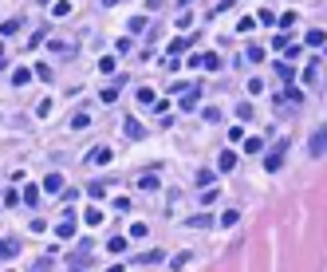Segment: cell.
<instances>
[{
    "instance_id": "cell-1",
    "label": "cell",
    "mask_w": 327,
    "mask_h": 272,
    "mask_svg": "<svg viewBox=\"0 0 327 272\" xmlns=\"http://www.w3.org/2000/svg\"><path fill=\"white\" fill-rule=\"evenodd\" d=\"M284 150H288V138H280V142H276L272 150H268V158H264V166H268V170H280V166H284Z\"/></svg>"
},
{
    "instance_id": "cell-2",
    "label": "cell",
    "mask_w": 327,
    "mask_h": 272,
    "mask_svg": "<svg viewBox=\"0 0 327 272\" xmlns=\"http://www.w3.org/2000/svg\"><path fill=\"white\" fill-rule=\"evenodd\" d=\"M197 103H201V87H197V83H189V87L181 91V110H193Z\"/></svg>"
},
{
    "instance_id": "cell-3",
    "label": "cell",
    "mask_w": 327,
    "mask_h": 272,
    "mask_svg": "<svg viewBox=\"0 0 327 272\" xmlns=\"http://www.w3.org/2000/svg\"><path fill=\"white\" fill-rule=\"evenodd\" d=\"M55 237H59V241H71V237H75V213H71V209H67V217L55 225Z\"/></svg>"
},
{
    "instance_id": "cell-4",
    "label": "cell",
    "mask_w": 327,
    "mask_h": 272,
    "mask_svg": "<svg viewBox=\"0 0 327 272\" xmlns=\"http://www.w3.org/2000/svg\"><path fill=\"white\" fill-rule=\"evenodd\" d=\"M308 150H312V158H324V150H327V130L320 126L316 134H312V142H308Z\"/></svg>"
},
{
    "instance_id": "cell-5",
    "label": "cell",
    "mask_w": 327,
    "mask_h": 272,
    "mask_svg": "<svg viewBox=\"0 0 327 272\" xmlns=\"http://www.w3.org/2000/svg\"><path fill=\"white\" fill-rule=\"evenodd\" d=\"M48 52L59 55V59H71V55H75V44H67V40H48Z\"/></svg>"
},
{
    "instance_id": "cell-6",
    "label": "cell",
    "mask_w": 327,
    "mask_h": 272,
    "mask_svg": "<svg viewBox=\"0 0 327 272\" xmlns=\"http://www.w3.org/2000/svg\"><path fill=\"white\" fill-rule=\"evenodd\" d=\"M87 257H91V241H79V245H75V253H71L67 261H71V269H79Z\"/></svg>"
},
{
    "instance_id": "cell-7",
    "label": "cell",
    "mask_w": 327,
    "mask_h": 272,
    "mask_svg": "<svg viewBox=\"0 0 327 272\" xmlns=\"http://www.w3.org/2000/svg\"><path fill=\"white\" fill-rule=\"evenodd\" d=\"M122 134H126V138H134V142H138V138H142V134H146V130H142V122H138V118H126V122H122Z\"/></svg>"
},
{
    "instance_id": "cell-8",
    "label": "cell",
    "mask_w": 327,
    "mask_h": 272,
    "mask_svg": "<svg viewBox=\"0 0 327 272\" xmlns=\"http://www.w3.org/2000/svg\"><path fill=\"white\" fill-rule=\"evenodd\" d=\"M320 63H324V59L316 55V59H312V63L304 67V75H300V79H304V83H316V79H320Z\"/></svg>"
},
{
    "instance_id": "cell-9",
    "label": "cell",
    "mask_w": 327,
    "mask_h": 272,
    "mask_svg": "<svg viewBox=\"0 0 327 272\" xmlns=\"http://www.w3.org/2000/svg\"><path fill=\"white\" fill-rule=\"evenodd\" d=\"M213 181H217V174H213V170H197V178H193V185H197V189H209Z\"/></svg>"
},
{
    "instance_id": "cell-10",
    "label": "cell",
    "mask_w": 327,
    "mask_h": 272,
    "mask_svg": "<svg viewBox=\"0 0 327 272\" xmlns=\"http://www.w3.org/2000/svg\"><path fill=\"white\" fill-rule=\"evenodd\" d=\"M44 189L48 193H63V174H48L44 178Z\"/></svg>"
},
{
    "instance_id": "cell-11",
    "label": "cell",
    "mask_w": 327,
    "mask_h": 272,
    "mask_svg": "<svg viewBox=\"0 0 327 272\" xmlns=\"http://www.w3.org/2000/svg\"><path fill=\"white\" fill-rule=\"evenodd\" d=\"M87 162H91V166H107V162H110V150H107V146L91 150V154H87Z\"/></svg>"
},
{
    "instance_id": "cell-12",
    "label": "cell",
    "mask_w": 327,
    "mask_h": 272,
    "mask_svg": "<svg viewBox=\"0 0 327 272\" xmlns=\"http://www.w3.org/2000/svg\"><path fill=\"white\" fill-rule=\"evenodd\" d=\"M233 166H237V154H233V150H221V158H217V170H221V174H229Z\"/></svg>"
},
{
    "instance_id": "cell-13",
    "label": "cell",
    "mask_w": 327,
    "mask_h": 272,
    "mask_svg": "<svg viewBox=\"0 0 327 272\" xmlns=\"http://www.w3.org/2000/svg\"><path fill=\"white\" fill-rule=\"evenodd\" d=\"M28 83H32V71L28 67H16L12 71V87H28Z\"/></svg>"
},
{
    "instance_id": "cell-14",
    "label": "cell",
    "mask_w": 327,
    "mask_h": 272,
    "mask_svg": "<svg viewBox=\"0 0 327 272\" xmlns=\"http://www.w3.org/2000/svg\"><path fill=\"white\" fill-rule=\"evenodd\" d=\"M20 253V241H0V261H12Z\"/></svg>"
},
{
    "instance_id": "cell-15",
    "label": "cell",
    "mask_w": 327,
    "mask_h": 272,
    "mask_svg": "<svg viewBox=\"0 0 327 272\" xmlns=\"http://www.w3.org/2000/svg\"><path fill=\"white\" fill-rule=\"evenodd\" d=\"M154 118H158V122H162V126H169V122H173V118H169V103H154Z\"/></svg>"
},
{
    "instance_id": "cell-16",
    "label": "cell",
    "mask_w": 327,
    "mask_h": 272,
    "mask_svg": "<svg viewBox=\"0 0 327 272\" xmlns=\"http://www.w3.org/2000/svg\"><path fill=\"white\" fill-rule=\"evenodd\" d=\"M324 44H327L324 28H312V32H308V48H324Z\"/></svg>"
},
{
    "instance_id": "cell-17",
    "label": "cell",
    "mask_w": 327,
    "mask_h": 272,
    "mask_svg": "<svg viewBox=\"0 0 327 272\" xmlns=\"http://www.w3.org/2000/svg\"><path fill=\"white\" fill-rule=\"evenodd\" d=\"M185 225H189V229H209V225H213V217H209V213H197V217H189Z\"/></svg>"
},
{
    "instance_id": "cell-18",
    "label": "cell",
    "mask_w": 327,
    "mask_h": 272,
    "mask_svg": "<svg viewBox=\"0 0 327 272\" xmlns=\"http://www.w3.org/2000/svg\"><path fill=\"white\" fill-rule=\"evenodd\" d=\"M280 103H292V107H300V103H304V95H300V91H292V87H284Z\"/></svg>"
},
{
    "instance_id": "cell-19",
    "label": "cell",
    "mask_w": 327,
    "mask_h": 272,
    "mask_svg": "<svg viewBox=\"0 0 327 272\" xmlns=\"http://www.w3.org/2000/svg\"><path fill=\"white\" fill-rule=\"evenodd\" d=\"M40 193H44L40 185H24V201H28V205H40Z\"/></svg>"
},
{
    "instance_id": "cell-20",
    "label": "cell",
    "mask_w": 327,
    "mask_h": 272,
    "mask_svg": "<svg viewBox=\"0 0 327 272\" xmlns=\"http://www.w3.org/2000/svg\"><path fill=\"white\" fill-rule=\"evenodd\" d=\"M107 249L114 253V257H122V253H126V237H110V241H107Z\"/></svg>"
},
{
    "instance_id": "cell-21",
    "label": "cell",
    "mask_w": 327,
    "mask_h": 272,
    "mask_svg": "<svg viewBox=\"0 0 327 272\" xmlns=\"http://www.w3.org/2000/svg\"><path fill=\"white\" fill-rule=\"evenodd\" d=\"M276 75H280V79H288V83H292V79H296V71H292V63H284V59H280V63H276Z\"/></svg>"
},
{
    "instance_id": "cell-22",
    "label": "cell",
    "mask_w": 327,
    "mask_h": 272,
    "mask_svg": "<svg viewBox=\"0 0 327 272\" xmlns=\"http://www.w3.org/2000/svg\"><path fill=\"white\" fill-rule=\"evenodd\" d=\"M201 67H209V71H217V67H221V55H217V52L201 55Z\"/></svg>"
},
{
    "instance_id": "cell-23",
    "label": "cell",
    "mask_w": 327,
    "mask_h": 272,
    "mask_svg": "<svg viewBox=\"0 0 327 272\" xmlns=\"http://www.w3.org/2000/svg\"><path fill=\"white\" fill-rule=\"evenodd\" d=\"M237 221H241V213H237V209H229V213H221V229H229V225H237Z\"/></svg>"
},
{
    "instance_id": "cell-24",
    "label": "cell",
    "mask_w": 327,
    "mask_h": 272,
    "mask_svg": "<svg viewBox=\"0 0 327 272\" xmlns=\"http://www.w3.org/2000/svg\"><path fill=\"white\" fill-rule=\"evenodd\" d=\"M87 126H91V114H75L71 118V130H87Z\"/></svg>"
},
{
    "instance_id": "cell-25",
    "label": "cell",
    "mask_w": 327,
    "mask_h": 272,
    "mask_svg": "<svg viewBox=\"0 0 327 272\" xmlns=\"http://www.w3.org/2000/svg\"><path fill=\"white\" fill-rule=\"evenodd\" d=\"M189 261H193V253H177V257H173V261H169V269H185V265H189Z\"/></svg>"
},
{
    "instance_id": "cell-26",
    "label": "cell",
    "mask_w": 327,
    "mask_h": 272,
    "mask_svg": "<svg viewBox=\"0 0 327 272\" xmlns=\"http://www.w3.org/2000/svg\"><path fill=\"white\" fill-rule=\"evenodd\" d=\"M169 52H173V55L189 52V40H185V36H177V40H173V44H169Z\"/></svg>"
},
{
    "instance_id": "cell-27",
    "label": "cell",
    "mask_w": 327,
    "mask_h": 272,
    "mask_svg": "<svg viewBox=\"0 0 327 272\" xmlns=\"http://www.w3.org/2000/svg\"><path fill=\"white\" fill-rule=\"evenodd\" d=\"M300 55H304V48H296V44H288V48H284V63H292V59H300Z\"/></svg>"
},
{
    "instance_id": "cell-28",
    "label": "cell",
    "mask_w": 327,
    "mask_h": 272,
    "mask_svg": "<svg viewBox=\"0 0 327 272\" xmlns=\"http://www.w3.org/2000/svg\"><path fill=\"white\" fill-rule=\"evenodd\" d=\"M276 24H280V28H284V36H288V28H292V24H296V12H284V16H280V20H276Z\"/></svg>"
},
{
    "instance_id": "cell-29",
    "label": "cell",
    "mask_w": 327,
    "mask_h": 272,
    "mask_svg": "<svg viewBox=\"0 0 327 272\" xmlns=\"http://www.w3.org/2000/svg\"><path fill=\"white\" fill-rule=\"evenodd\" d=\"M0 32H4V36H16V32H20V20H4Z\"/></svg>"
},
{
    "instance_id": "cell-30",
    "label": "cell",
    "mask_w": 327,
    "mask_h": 272,
    "mask_svg": "<svg viewBox=\"0 0 327 272\" xmlns=\"http://www.w3.org/2000/svg\"><path fill=\"white\" fill-rule=\"evenodd\" d=\"M32 75H36V79H44V83H48V79H52V67H48V63H36V71H32Z\"/></svg>"
},
{
    "instance_id": "cell-31",
    "label": "cell",
    "mask_w": 327,
    "mask_h": 272,
    "mask_svg": "<svg viewBox=\"0 0 327 272\" xmlns=\"http://www.w3.org/2000/svg\"><path fill=\"white\" fill-rule=\"evenodd\" d=\"M138 185H142V189H158V178H154V174H142Z\"/></svg>"
},
{
    "instance_id": "cell-32",
    "label": "cell",
    "mask_w": 327,
    "mask_h": 272,
    "mask_svg": "<svg viewBox=\"0 0 327 272\" xmlns=\"http://www.w3.org/2000/svg\"><path fill=\"white\" fill-rule=\"evenodd\" d=\"M87 193H91V197H99V201L107 197V189H103V181H91V185H87Z\"/></svg>"
},
{
    "instance_id": "cell-33",
    "label": "cell",
    "mask_w": 327,
    "mask_h": 272,
    "mask_svg": "<svg viewBox=\"0 0 327 272\" xmlns=\"http://www.w3.org/2000/svg\"><path fill=\"white\" fill-rule=\"evenodd\" d=\"M252 20H256V24H276V16H272V12H268V8H260V12H256Z\"/></svg>"
},
{
    "instance_id": "cell-34",
    "label": "cell",
    "mask_w": 327,
    "mask_h": 272,
    "mask_svg": "<svg viewBox=\"0 0 327 272\" xmlns=\"http://www.w3.org/2000/svg\"><path fill=\"white\" fill-rule=\"evenodd\" d=\"M118 99V83H110V87H103V103H114Z\"/></svg>"
},
{
    "instance_id": "cell-35",
    "label": "cell",
    "mask_w": 327,
    "mask_h": 272,
    "mask_svg": "<svg viewBox=\"0 0 327 272\" xmlns=\"http://www.w3.org/2000/svg\"><path fill=\"white\" fill-rule=\"evenodd\" d=\"M48 269H52V253H48V257H40V261L32 265V272H48Z\"/></svg>"
},
{
    "instance_id": "cell-36",
    "label": "cell",
    "mask_w": 327,
    "mask_h": 272,
    "mask_svg": "<svg viewBox=\"0 0 327 272\" xmlns=\"http://www.w3.org/2000/svg\"><path fill=\"white\" fill-rule=\"evenodd\" d=\"M83 221H87V225H99V221H103V209H87Z\"/></svg>"
},
{
    "instance_id": "cell-37",
    "label": "cell",
    "mask_w": 327,
    "mask_h": 272,
    "mask_svg": "<svg viewBox=\"0 0 327 272\" xmlns=\"http://www.w3.org/2000/svg\"><path fill=\"white\" fill-rule=\"evenodd\" d=\"M44 40H48V28H36V32H32V52H36V44H44Z\"/></svg>"
},
{
    "instance_id": "cell-38",
    "label": "cell",
    "mask_w": 327,
    "mask_h": 272,
    "mask_svg": "<svg viewBox=\"0 0 327 272\" xmlns=\"http://www.w3.org/2000/svg\"><path fill=\"white\" fill-rule=\"evenodd\" d=\"M245 150H248V154H260V150H264V142H260V138H248V142H245Z\"/></svg>"
},
{
    "instance_id": "cell-39",
    "label": "cell",
    "mask_w": 327,
    "mask_h": 272,
    "mask_svg": "<svg viewBox=\"0 0 327 272\" xmlns=\"http://www.w3.org/2000/svg\"><path fill=\"white\" fill-rule=\"evenodd\" d=\"M158 261H162V253H142L138 257V265H158Z\"/></svg>"
},
{
    "instance_id": "cell-40",
    "label": "cell",
    "mask_w": 327,
    "mask_h": 272,
    "mask_svg": "<svg viewBox=\"0 0 327 272\" xmlns=\"http://www.w3.org/2000/svg\"><path fill=\"white\" fill-rule=\"evenodd\" d=\"M52 12H55V16H71V0H59Z\"/></svg>"
},
{
    "instance_id": "cell-41",
    "label": "cell",
    "mask_w": 327,
    "mask_h": 272,
    "mask_svg": "<svg viewBox=\"0 0 327 272\" xmlns=\"http://www.w3.org/2000/svg\"><path fill=\"white\" fill-rule=\"evenodd\" d=\"M237 118H245V122H248V118H252V103H241V107H237Z\"/></svg>"
},
{
    "instance_id": "cell-42",
    "label": "cell",
    "mask_w": 327,
    "mask_h": 272,
    "mask_svg": "<svg viewBox=\"0 0 327 272\" xmlns=\"http://www.w3.org/2000/svg\"><path fill=\"white\" fill-rule=\"evenodd\" d=\"M245 59H248V63H260V59H264V52H260V48H248V52H245Z\"/></svg>"
},
{
    "instance_id": "cell-43",
    "label": "cell",
    "mask_w": 327,
    "mask_h": 272,
    "mask_svg": "<svg viewBox=\"0 0 327 272\" xmlns=\"http://www.w3.org/2000/svg\"><path fill=\"white\" fill-rule=\"evenodd\" d=\"M130 32H146V16H134L130 20Z\"/></svg>"
},
{
    "instance_id": "cell-44",
    "label": "cell",
    "mask_w": 327,
    "mask_h": 272,
    "mask_svg": "<svg viewBox=\"0 0 327 272\" xmlns=\"http://www.w3.org/2000/svg\"><path fill=\"white\" fill-rule=\"evenodd\" d=\"M252 28H256V20H252V16H245V20L237 24V32H252Z\"/></svg>"
},
{
    "instance_id": "cell-45",
    "label": "cell",
    "mask_w": 327,
    "mask_h": 272,
    "mask_svg": "<svg viewBox=\"0 0 327 272\" xmlns=\"http://www.w3.org/2000/svg\"><path fill=\"white\" fill-rule=\"evenodd\" d=\"M146 233H150V229H146L142 221H134V225H130V237H146Z\"/></svg>"
},
{
    "instance_id": "cell-46",
    "label": "cell",
    "mask_w": 327,
    "mask_h": 272,
    "mask_svg": "<svg viewBox=\"0 0 327 272\" xmlns=\"http://www.w3.org/2000/svg\"><path fill=\"white\" fill-rule=\"evenodd\" d=\"M4 59H8V52H4V44H0V67H4Z\"/></svg>"
},
{
    "instance_id": "cell-47",
    "label": "cell",
    "mask_w": 327,
    "mask_h": 272,
    "mask_svg": "<svg viewBox=\"0 0 327 272\" xmlns=\"http://www.w3.org/2000/svg\"><path fill=\"white\" fill-rule=\"evenodd\" d=\"M107 272H126V269H122V265H110V269Z\"/></svg>"
},
{
    "instance_id": "cell-48",
    "label": "cell",
    "mask_w": 327,
    "mask_h": 272,
    "mask_svg": "<svg viewBox=\"0 0 327 272\" xmlns=\"http://www.w3.org/2000/svg\"><path fill=\"white\" fill-rule=\"evenodd\" d=\"M103 4H107V8H114V4H118V0H103Z\"/></svg>"
},
{
    "instance_id": "cell-49",
    "label": "cell",
    "mask_w": 327,
    "mask_h": 272,
    "mask_svg": "<svg viewBox=\"0 0 327 272\" xmlns=\"http://www.w3.org/2000/svg\"><path fill=\"white\" fill-rule=\"evenodd\" d=\"M67 272H83V269H67Z\"/></svg>"
}]
</instances>
